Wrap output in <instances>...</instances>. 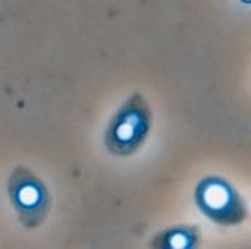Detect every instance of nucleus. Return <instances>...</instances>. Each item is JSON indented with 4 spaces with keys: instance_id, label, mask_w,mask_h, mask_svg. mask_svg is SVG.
<instances>
[{
    "instance_id": "39448f33",
    "label": "nucleus",
    "mask_w": 251,
    "mask_h": 249,
    "mask_svg": "<svg viewBox=\"0 0 251 249\" xmlns=\"http://www.w3.org/2000/svg\"><path fill=\"white\" fill-rule=\"evenodd\" d=\"M244 2H245V3H251V0H244Z\"/></svg>"
},
{
    "instance_id": "20e7f679",
    "label": "nucleus",
    "mask_w": 251,
    "mask_h": 249,
    "mask_svg": "<svg viewBox=\"0 0 251 249\" xmlns=\"http://www.w3.org/2000/svg\"><path fill=\"white\" fill-rule=\"evenodd\" d=\"M200 236L197 227L176 225L164 228L151 239V246L156 249H194L199 246Z\"/></svg>"
},
{
    "instance_id": "f03ea898",
    "label": "nucleus",
    "mask_w": 251,
    "mask_h": 249,
    "mask_svg": "<svg viewBox=\"0 0 251 249\" xmlns=\"http://www.w3.org/2000/svg\"><path fill=\"white\" fill-rule=\"evenodd\" d=\"M6 189L11 206L25 228H38L50 215L53 203L50 189L30 168L17 165L8 177Z\"/></svg>"
},
{
    "instance_id": "f257e3e1",
    "label": "nucleus",
    "mask_w": 251,
    "mask_h": 249,
    "mask_svg": "<svg viewBox=\"0 0 251 249\" xmlns=\"http://www.w3.org/2000/svg\"><path fill=\"white\" fill-rule=\"evenodd\" d=\"M152 128V111L139 92L129 95L104 129L105 150L116 158H128L146 143Z\"/></svg>"
},
{
    "instance_id": "7ed1b4c3",
    "label": "nucleus",
    "mask_w": 251,
    "mask_h": 249,
    "mask_svg": "<svg viewBox=\"0 0 251 249\" xmlns=\"http://www.w3.org/2000/svg\"><path fill=\"white\" fill-rule=\"evenodd\" d=\"M194 203L200 213L221 227H235L248 218L241 192L221 176H204L196 185Z\"/></svg>"
}]
</instances>
